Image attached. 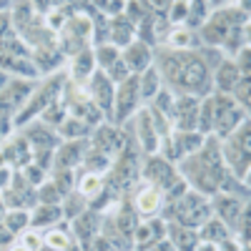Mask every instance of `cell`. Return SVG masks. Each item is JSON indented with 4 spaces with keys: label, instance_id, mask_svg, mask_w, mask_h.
<instances>
[{
    "label": "cell",
    "instance_id": "cell-1",
    "mask_svg": "<svg viewBox=\"0 0 251 251\" xmlns=\"http://www.w3.org/2000/svg\"><path fill=\"white\" fill-rule=\"evenodd\" d=\"M163 73L181 91H201L206 86V66L199 55L191 53H169L163 55Z\"/></svg>",
    "mask_w": 251,
    "mask_h": 251
},
{
    "label": "cell",
    "instance_id": "cell-2",
    "mask_svg": "<svg viewBox=\"0 0 251 251\" xmlns=\"http://www.w3.org/2000/svg\"><path fill=\"white\" fill-rule=\"evenodd\" d=\"M188 171L194 176V183L201 188V191H216V186L221 181V161L214 146H208L203 153H199L194 158V163L188 166Z\"/></svg>",
    "mask_w": 251,
    "mask_h": 251
},
{
    "label": "cell",
    "instance_id": "cell-3",
    "mask_svg": "<svg viewBox=\"0 0 251 251\" xmlns=\"http://www.w3.org/2000/svg\"><path fill=\"white\" fill-rule=\"evenodd\" d=\"M211 116H214V126L221 136H226L231 128H236V123L241 121V111L236 108V103L231 98L219 96L216 100H211Z\"/></svg>",
    "mask_w": 251,
    "mask_h": 251
},
{
    "label": "cell",
    "instance_id": "cell-4",
    "mask_svg": "<svg viewBox=\"0 0 251 251\" xmlns=\"http://www.w3.org/2000/svg\"><path fill=\"white\" fill-rule=\"evenodd\" d=\"M176 216H178V221H181V224L194 226V224L206 221L208 208L201 203V199H199V196H186V199L176 206Z\"/></svg>",
    "mask_w": 251,
    "mask_h": 251
},
{
    "label": "cell",
    "instance_id": "cell-5",
    "mask_svg": "<svg viewBox=\"0 0 251 251\" xmlns=\"http://www.w3.org/2000/svg\"><path fill=\"white\" fill-rule=\"evenodd\" d=\"M136 98H138V80L136 78H126L121 83V91L116 96V113L118 121H123L133 108H136Z\"/></svg>",
    "mask_w": 251,
    "mask_h": 251
},
{
    "label": "cell",
    "instance_id": "cell-6",
    "mask_svg": "<svg viewBox=\"0 0 251 251\" xmlns=\"http://www.w3.org/2000/svg\"><path fill=\"white\" fill-rule=\"evenodd\" d=\"M199 123V103L194 98H181L176 103V126L181 131H191Z\"/></svg>",
    "mask_w": 251,
    "mask_h": 251
},
{
    "label": "cell",
    "instance_id": "cell-7",
    "mask_svg": "<svg viewBox=\"0 0 251 251\" xmlns=\"http://www.w3.org/2000/svg\"><path fill=\"white\" fill-rule=\"evenodd\" d=\"M146 176H149L151 181H156V183H161V186H171L176 181L174 169L166 161H161V158H151L149 169H146Z\"/></svg>",
    "mask_w": 251,
    "mask_h": 251
},
{
    "label": "cell",
    "instance_id": "cell-8",
    "mask_svg": "<svg viewBox=\"0 0 251 251\" xmlns=\"http://www.w3.org/2000/svg\"><path fill=\"white\" fill-rule=\"evenodd\" d=\"M136 133H138V138H141L146 151L156 149V123H153V118L149 113H141V118L136 123Z\"/></svg>",
    "mask_w": 251,
    "mask_h": 251
},
{
    "label": "cell",
    "instance_id": "cell-9",
    "mask_svg": "<svg viewBox=\"0 0 251 251\" xmlns=\"http://www.w3.org/2000/svg\"><path fill=\"white\" fill-rule=\"evenodd\" d=\"M133 178H136V156H133V153H126V156L118 161V166H116L113 181L126 188V186L133 183Z\"/></svg>",
    "mask_w": 251,
    "mask_h": 251
},
{
    "label": "cell",
    "instance_id": "cell-10",
    "mask_svg": "<svg viewBox=\"0 0 251 251\" xmlns=\"http://www.w3.org/2000/svg\"><path fill=\"white\" fill-rule=\"evenodd\" d=\"M25 91H28V86H23V83H13L8 91L0 93V111H3V113H10V111L18 106V103L25 98V96H20V93H25Z\"/></svg>",
    "mask_w": 251,
    "mask_h": 251
},
{
    "label": "cell",
    "instance_id": "cell-11",
    "mask_svg": "<svg viewBox=\"0 0 251 251\" xmlns=\"http://www.w3.org/2000/svg\"><path fill=\"white\" fill-rule=\"evenodd\" d=\"M111 96H113L111 80L103 78V73H96V78H93V100H98L103 108H108L111 106Z\"/></svg>",
    "mask_w": 251,
    "mask_h": 251
},
{
    "label": "cell",
    "instance_id": "cell-12",
    "mask_svg": "<svg viewBox=\"0 0 251 251\" xmlns=\"http://www.w3.org/2000/svg\"><path fill=\"white\" fill-rule=\"evenodd\" d=\"M146 63H149V48H146L143 43L131 46L128 53H126V68H136V71H141Z\"/></svg>",
    "mask_w": 251,
    "mask_h": 251
},
{
    "label": "cell",
    "instance_id": "cell-13",
    "mask_svg": "<svg viewBox=\"0 0 251 251\" xmlns=\"http://www.w3.org/2000/svg\"><path fill=\"white\" fill-rule=\"evenodd\" d=\"M58 93V83H48V86L43 88V91H40L38 93V98H33V103H30V108L23 113V116H20V121H25L33 111H40V108H43V106H48V103L53 100V96Z\"/></svg>",
    "mask_w": 251,
    "mask_h": 251
},
{
    "label": "cell",
    "instance_id": "cell-14",
    "mask_svg": "<svg viewBox=\"0 0 251 251\" xmlns=\"http://www.w3.org/2000/svg\"><path fill=\"white\" fill-rule=\"evenodd\" d=\"M216 80H219V88L221 91H234L236 83H239V68L231 66V63H224L219 75H216Z\"/></svg>",
    "mask_w": 251,
    "mask_h": 251
},
{
    "label": "cell",
    "instance_id": "cell-15",
    "mask_svg": "<svg viewBox=\"0 0 251 251\" xmlns=\"http://www.w3.org/2000/svg\"><path fill=\"white\" fill-rule=\"evenodd\" d=\"M96 149H98L103 156L116 153V149H118V133L111 131V128H103V131L96 136Z\"/></svg>",
    "mask_w": 251,
    "mask_h": 251
},
{
    "label": "cell",
    "instance_id": "cell-16",
    "mask_svg": "<svg viewBox=\"0 0 251 251\" xmlns=\"http://www.w3.org/2000/svg\"><path fill=\"white\" fill-rule=\"evenodd\" d=\"M96 226H98L96 214H83V216L75 219V234H78L83 241H88V239L96 234Z\"/></svg>",
    "mask_w": 251,
    "mask_h": 251
},
{
    "label": "cell",
    "instance_id": "cell-17",
    "mask_svg": "<svg viewBox=\"0 0 251 251\" xmlns=\"http://www.w3.org/2000/svg\"><path fill=\"white\" fill-rule=\"evenodd\" d=\"M216 206H219V211L226 221H231V224L239 221V201L236 199H219Z\"/></svg>",
    "mask_w": 251,
    "mask_h": 251
},
{
    "label": "cell",
    "instance_id": "cell-18",
    "mask_svg": "<svg viewBox=\"0 0 251 251\" xmlns=\"http://www.w3.org/2000/svg\"><path fill=\"white\" fill-rule=\"evenodd\" d=\"M176 153H188V151H196V146L201 143L199 136H191V133H181L176 136Z\"/></svg>",
    "mask_w": 251,
    "mask_h": 251
},
{
    "label": "cell",
    "instance_id": "cell-19",
    "mask_svg": "<svg viewBox=\"0 0 251 251\" xmlns=\"http://www.w3.org/2000/svg\"><path fill=\"white\" fill-rule=\"evenodd\" d=\"M58 216H60V208L58 206H43L40 211L33 216V221L35 224H53V221H58Z\"/></svg>",
    "mask_w": 251,
    "mask_h": 251
},
{
    "label": "cell",
    "instance_id": "cell-20",
    "mask_svg": "<svg viewBox=\"0 0 251 251\" xmlns=\"http://www.w3.org/2000/svg\"><path fill=\"white\" fill-rule=\"evenodd\" d=\"M156 206H158V194L153 191V188H149V191H143L138 196V208H141V211L149 214V211H153Z\"/></svg>",
    "mask_w": 251,
    "mask_h": 251
},
{
    "label": "cell",
    "instance_id": "cell-21",
    "mask_svg": "<svg viewBox=\"0 0 251 251\" xmlns=\"http://www.w3.org/2000/svg\"><path fill=\"white\" fill-rule=\"evenodd\" d=\"M91 66H93L91 53H78V55H75L73 73H75V75H88V73H91Z\"/></svg>",
    "mask_w": 251,
    "mask_h": 251
},
{
    "label": "cell",
    "instance_id": "cell-22",
    "mask_svg": "<svg viewBox=\"0 0 251 251\" xmlns=\"http://www.w3.org/2000/svg\"><path fill=\"white\" fill-rule=\"evenodd\" d=\"M8 231L10 234H15V231H20L25 224H28V214L25 211H13V214H8Z\"/></svg>",
    "mask_w": 251,
    "mask_h": 251
},
{
    "label": "cell",
    "instance_id": "cell-23",
    "mask_svg": "<svg viewBox=\"0 0 251 251\" xmlns=\"http://www.w3.org/2000/svg\"><path fill=\"white\" fill-rule=\"evenodd\" d=\"M78 153H80V149L75 143H71V146H66V149L60 151V158H58V166H73L75 161H78Z\"/></svg>",
    "mask_w": 251,
    "mask_h": 251
},
{
    "label": "cell",
    "instance_id": "cell-24",
    "mask_svg": "<svg viewBox=\"0 0 251 251\" xmlns=\"http://www.w3.org/2000/svg\"><path fill=\"white\" fill-rule=\"evenodd\" d=\"M174 239L183 251H191L196 246V234H191V231H174Z\"/></svg>",
    "mask_w": 251,
    "mask_h": 251
},
{
    "label": "cell",
    "instance_id": "cell-25",
    "mask_svg": "<svg viewBox=\"0 0 251 251\" xmlns=\"http://www.w3.org/2000/svg\"><path fill=\"white\" fill-rule=\"evenodd\" d=\"M118 226H121V231H126V234H131L136 228V214L131 211V208H126V211L118 216Z\"/></svg>",
    "mask_w": 251,
    "mask_h": 251
},
{
    "label": "cell",
    "instance_id": "cell-26",
    "mask_svg": "<svg viewBox=\"0 0 251 251\" xmlns=\"http://www.w3.org/2000/svg\"><path fill=\"white\" fill-rule=\"evenodd\" d=\"M128 38H131V25L118 20V23L113 25V40L116 43H128Z\"/></svg>",
    "mask_w": 251,
    "mask_h": 251
},
{
    "label": "cell",
    "instance_id": "cell-27",
    "mask_svg": "<svg viewBox=\"0 0 251 251\" xmlns=\"http://www.w3.org/2000/svg\"><path fill=\"white\" fill-rule=\"evenodd\" d=\"M203 236H206V239H211V241H221V239L226 236V228H224L221 224H208V226H206V231H203Z\"/></svg>",
    "mask_w": 251,
    "mask_h": 251
},
{
    "label": "cell",
    "instance_id": "cell-28",
    "mask_svg": "<svg viewBox=\"0 0 251 251\" xmlns=\"http://www.w3.org/2000/svg\"><path fill=\"white\" fill-rule=\"evenodd\" d=\"M126 73H128V68H126V63H113L111 66V78L113 80H126Z\"/></svg>",
    "mask_w": 251,
    "mask_h": 251
},
{
    "label": "cell",
    "instance_id": "cell-29",
    "mask_svg": "<svg viewBox=\"0 0 251 251\" xmlns=\"http://www.w3.org/2000/svg\"><path fill=\"white\" fill-rule=\"evenodd\" d=\"M156 83H158L156 71H149V73H146V83H143V93H146V96H151L153 88H156Z\"/></svg>",
    "mask_w": 251,
    "mask_h": 251
},
{
    "label": "cell",
    "instance_id": "cell-30",
    "mask_svg": "<svg viewBox=\"0 0 251 251\" xmlns=\"http://www.w3.org/2000/svg\"><path fill=\"white\" fill-rule=\"evenodd\" d=\"M40 196H43V201H46L48 206H53V203L58 201V188H55V186H46L43 191H40Z\"/></svg>",
    "mask_w": 251,
    "mask_h": 251
},
{
    "label": "cell",
    "instance_id": "cell-31",
    "mask_svg": "<svg viewBox=\"0 0 251 251\" xmlns=\"http://www.w3.org/2000/svg\"><path fill=\"white\" fill-rule=\"evenodd\" d=\"M48 244L50 246H58V249H66L68 246V239H66V234H48Z\"/></svg>",
    "mask_w": 251,
    "mask_h": 251
},
{
    "label": "cell",
    "instance_id": "cell-32",
    "mask_svg": "<svg viewBox=\"0 0 251 251\" xmlns=\"http://www.w3.org/2000/svg\"><path fill=\"white\" fill-rule=\"evenodd\" d=\"M116 58H118L116 48H100V60L106 63V66H113V63H116Z\"/></svg>",
    "mask_w": 251,
    "mask_h": 251
},
{
    "label": "cell",
    "instance_id": "cell-33",
    "mask_svg": "<svg viewBox=\"0 0 251 251\" xmlns=\"http://www.w3.org/2000/svg\"><path fill=\"white\" fill-rule=\"evenodd\" d=\"M98 186H100V181H98L96 176H86V181H83V194H93V191H98Z\"/></svg>",
    "mask_w": 251,
    "mask_h": 251
},
{
    "label": "cell",
    "instance_id": "cell-34",
    "mask_svg": "<svg viewBox=\"0 0 251 251\" xmlns=\"http://www.w3.org/2000/svg\"><path fill=\"white\" fill-rule=\"evenodd\" d=\"M63 131H66L68 136H73V133H80V131H86V126H83L80 121H71V123H66V128H63Z\"/></svg>",
    "mask_w": 251,
    "mask_h": 251
},
{
    "label": "cell",
    "instance_id": "cell-35",
    "mask_svg": "<svg viewBox=\"0 0 251 251\" xmlns=\"http://www.w3.org/2000/svg\"><path fill=\"white\" fill-rule=\"evenodd\" d=\"M40 178H43V171L35 169V166H30L28 169V183H40Z\"/></svg>",
    "mask_w": 251,
    "mask_h": 251
},
{
    "label": "cell",
    "instance_id": "cell-36",
    "mask_svg": "<svg viewBox=\"0 0 251 251\" xmlns=\"http://www.w3.org/2000/svg\"><path fill=\"white\" fill-rule=\"evenodd\" d=\"M93 251H113V249H111V241L108 239H98L93 244Z\"/></svg>",
    "mask_w": 251,
    "mask_h": 251
},
{
    "label": "cell",
    "instance_id": "cell-37",
    "mask_svg": "<svg viewBox=\"0 0 251 251\" xmlns=\"http://www.w3.org/2000/svg\"><path fill=\"white\" fill-rule=\"evenodd\" d=\"M186 8H188V5H183V3L174 5V10H171L174 15H171V18H174V20H181V18H183V13H186Z\"/></svg>",
    "mask_w": 251,
    "mask_h": 251
},
{
    "label": "cell",
    "instance_id": "cell-38",
    "mask_svg": "<svg viewBox=\"0 0 251 251\" xmlns=\"http://www.w3.org/2000/svg\"><path fill=\"white\" fill-rule=\"evenodd\" d=\"M5 35H8V18L0 15V40H3Z\"/></svg>",
    "mask_w": 251,
    "mask_h": 251
},
{
    "label": "cell",
    "instance_id": "cell-39",
    "mask_svg": "<svg viewBox=\"0 0 251 251\" xmlns=\"http://www.w3.org/2000/svg\"><path fill=\"white\" fill-rule=\"evenodd\" d=\"M10 241H13V234L8 228H0V244H10Z\"/></svg>",
    "mask_w": 251,
    "mask_h": 251
},
{
    "label": "cell",
    "instance_id": "cell-40",
    "mask_svg": "<svg viewBox=\"0 0 251 251\" xmlns=\"http://www.w3.org/2000/svg\"><path fill=\"white\" fill-rule=\"evenodd\" d=\"M3 183H8V171L0 169V186H3Z\"/></svg>",
    "mask_w": 251,
    "mask_h": 251
},
{
    "label": "cell",
    "instance_id": "cell-41",
    "mask_svg": "<svg viewBox=\"0 0 251 251\" xmlns=\"http://www.w3.org/2000/svg\"><path fill=\"white\" fill-rule=\"evenodd\" d=\"M153 251H171V246H169V244H161V246H156Z\"/></svg>",
    "mask_w": 251,
    "mask_h": 251
},
{
    "label": "cell",
    "instance_id": "cell-42",
    "mask_svg": "<svg viewBox=\"0 0 251 251\" xmlns=\"http://www.w3.org/2000/svg\"><path fill=\"white\" fill-rule=\"evenodd\" d=\"M3 83H5V73H3V71H0V86H3Z\"/></svg>",
    "mask_w": 251,
    "mask_h": 251
},
{
    "label": "cell",
    "instance_id": "cell-43",
    "mask_svg": "<svg viewBox=\"0 0 251 251\" xmlns=\"http://www.w3.org/2000/svg\"><path fill=\"white\" fill-rule=\"evenodd\" d=\"M13 251H28L25 246H18V249H13Z\"/></svg>",
    "mask_w": 251,
    "mask_h": 251
},
{
    "label": "cell",
    "instance_id": "cell-44",
    "mask_svg": "<svg viewBox=\"0 0 251 251\" xmlns=\"http://www.w3.org/2000/svg\"><path fill=\"white\" fill-rule=\"evenodd\" d=\"M203 251H214V249H211V246H206V249H203Z\"/></svg>",
    "mask_w": 251,
    "mask_h": 251
}]
</instances>
